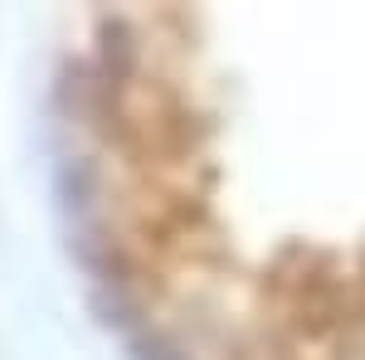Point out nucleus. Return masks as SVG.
<instances>
[{"label":"nucleus","instance_id":"nucleus-1","mask_svg":"<svg viewBox=\"0 0 365 360\" xmlns=\"http://www.w3.org/2000/svg\"><path fill=\"white\" fill-rule=\"evenodd\" d=\"M54 185H58V200H63L68 215H88L93 200H98V161H93V156L63 161L58 175H54Z\"/></svg>","mask_w":365,"mask_h":360},{"label":"nucleus","instance_id":"nucleus-2","mask_svg":"<svg viewBox=\"0 0 365 360\" xmlns=\"http://www.w3.org/2000/svg\"><path fill=\"white\" fill-rule=\"evenodd\" d=\"M93 317H98V326H108V331H132L137 336L141 317H137V302H132V292H103V287H93Z\"/></svg>","mask_w":365,"mask_h":360},{"label":"nucleus","instance_id":"nucleus-3","mask_svg":"<svg viewBox=\"0 0 365 360\" xmlns=\"http://www.w3.org/2000/svg\"><path fill=\"white\" fill-rule=\"evenodd\" d=\"M127 356L132 360H190L170 336H161V331H146L141 326L137 336H127Z\"/></svg>","mask_w":365,"mask_h":360}]
</instances>
